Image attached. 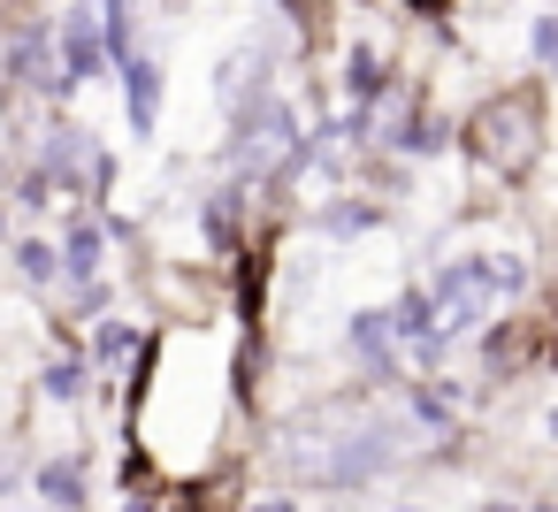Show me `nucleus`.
I'll return each mask as SVG.
<instances>
[{"label":"nucleus","mask_w":558,"mask_h":512,"mask_svg":"<svg viewBox=\"0 0 558 512\" xmlns=\"http://www.w3.org/2000/svg\"><path fill=\"white\" fill-rule=\"evenodd\" d=\"M535 100H505V108H489L482 123H474V146H482V161H497V169H520L527 154H535Z\"/></svg>","instance_id":"f257e3e1"},{"label":"nucleus","mask_w":558,"mask_h":512,"mask_svg":"<svg viewBox=\"0 0 558 512\" xmlns=\"http://www.w3.org/2000/svg\"><path fill=\"white\" fill-rule=\"evenodd\" d=\"M93 54H100L93 9H70V24H62V77H85V70H93Z\"/></svg>","instance_id":"f03ea898"},{"label":"nucleus","mask_w":558,"mask_h":512,"mask_svg":"<svg viewBox=\"0 0 558 512\" xmlns=\"http://www.w3.org/2000/svg\"><path fill=\"white\" fill-rule=\"evenodd\" d=\"M131 115H138V131L154 123V70L146 62H131Z\"/></svg>","instance_id":"7ed1b4c3"},{"label":"nucleus","mask_w":558,"mask_h":512,"mask_svg":"<svg viewBox=\"0 0 558 512\" xmlns=\"http://www.w3.org/2000/svg\"><path fill=\"white\" fill-rule=\"evenodd\" d=\"M93 253H100V237H93V230H70V268H77V276L93 268Z\"/></svg>","instance_id":"20e7f679"},{"label":"nucleus","mask_w":558,"mask_h":512,"mask_svg":"<svg viewBox=\"0 0 558 512\" xmlns=\"http://www.w3.org/2000/svg\"><path fill=\"white\" fill-rule=\"evenodd\" d=\"M352 85H360V93H383V70H375V54H352Z\"/></svg>","instance_id":"39448f33"},{"label":"nucleus","mask_w":558,"mask_h":512,"mask_svg":"<svg viewBox=\"0 0 558 512\" xmlns=\"http://www.w3.org/2000/svg\"><path fill=\"white\" fill-rule=\"evenodd\" d=\"M47 497H70V504H77V474H70V466H47Z\"/></svg>","instance_id":"423d86ee"},{"label":"nucleus","mask_w":558,"mask_h":512,"mask_svg":"<svg viewBox=\"0 0 558 512\" xmlns=\"http://www.w3.org/2000/svg\"><path fill=\"white\" fill-rule=\"evenodd\" d=\"M16 260H24V276H47V268H54V253H47V245H24Z\"/></svg>","instance_id":"0eeeda50"},{"label":"nucleus","mask_w":558,"mask_h":512,"mask_svg":"<svg viewBox=\"0 0 558 512\" xmlns=\"http://www.w3.org/2000/svg\"><path fill=\"white\" fill-rule=\"evenodd\" d=\"M421 9H436V0H421Z\"/></svg>","instance_id":"6e6552de"}]
</instances>
